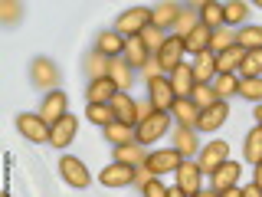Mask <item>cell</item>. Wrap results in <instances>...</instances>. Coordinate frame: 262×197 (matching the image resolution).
I'll return each mask as SVG.
<instances>
[{
	"mask_svg": "<svg viewBox=\"0 0 262 197\" xmlns=\"http://www.w3.org/2000/svg\"><path fill=\"white\" fill-rule=\"evenodd\" d=\"M20 13H23V4H16V0H4V4H0V20L4 23H16Z\"/></svg>",
	"mask_w": 262,
	"mask_h": 197,
	"instance_id": "cell-42",
	"label": "cell"
},
{
	"mask_svg": "<svg viewBox=\"0 0 262 197\" xmlns=\"http://www.w3.org/2000/svg\"><path fill=\"white\" fill-rule=\"evenodd\" d=\"M243 154H246V161L249 164H259L262 161V128L256 125L246 135V145H243Z\"/></svg>",
	"mask_w": 262,
	"mask_h": 197,
	"instance_id": "cell-33",
	"label": "cell"
},
{
	"mask_svg": "<svg viewBox=\"0 0 262 197\" xmlns=\"http://www.w3.org/2000/svg\"><path fill=\"white\" fill-rule=\"evenodd\" d=\"M252 184H259V187H262V161L256 164V181H252Z\"/></svg>",
	"mask_w": 262,
	"mask_h": 197,
	"instance_id": "cell-48",
	"label": "cell"
},
{
	"mask_svg": "<svg viewBox=\"0 0 262 197\" xmlns=\"http://www.w3.org/2000/svg\"><path fill=\"white\" fill-rule=\"evenodd\" d=\"M125 46H128V36H121L118 30H105L102 36H98V43H95V49H98V53H105L108 60L125 56Z\"/></svg>",
	"mask_w": 262,
	"mask_h": 197,
	"instance_id": "cell-18",
	"label": "cell"
},
{
	"mask_svg": "<svg viewBox=\"0 0 262 197\" xmlns=\"http://www.w3.org/2000/svg\"><path fill=\"white\" fill-rule=\"evenodd\" d=\"M16 128H20V135L33 145H49V135H53V125H49L43 115H30V112H23L20 119H16Z\"/></svg>",
	"mask_w": 262,
	"mask_h": 197,
	"instance_id": "cell-3",
	"label": "cell"
},
{
	"mask_svg": "<svg viewBox=\"0 0 262 197\" xmlns=\"http://www.w3.org/2000/svg\"><path fill=\"white\" fill-rule=\"evenodd\" d=\"M76 131H79V119L76 115H62L59 122L53 125V135H49V145L53 148H66V145H72V138H76Z\"/></svg>",
	"mask_w": 262,
	"mask_h": 197,
	"instance_id": "cell-15",
	"label": "cell"
},
{
	"mask_svg": "<svg viewBox=\"0 0 262 197\" xmlns=\"http://www.w3.org/2000/svg\"><path fill=\"white\" fill-rule=\"evenodd\" d=\"M164 40H167V36H164V30H158L154 23H151V27H144V30H141V43L147 46V53H151V56H158V53H161Z\"/></svg>",
	"mask_w": 262,
	"mask_h": 197,
	"instance_id": "cell-38",
	"label": "cell"
},
{
	"mask_svg": "<svg viewBox=\"0 0 262 197\" xmlns=\"http://www.w3.org/2000/svg\"><path fill=\"white\" fill-rule=\"evenodd\" d=\"M229 46H236V33L226 30V27L213 30V36H210V53L220 56V53H223V49H229Z\"/></svg>",
	"mask_w": 262,
	"mask_h": 197,
	"instance_id": "cell-36",
	"label": "cell"
},
{
	"mask_svg": "<svg viewBox=\"0 0 262 197\" xmlns=\"http://www.w3.org/2000/svg\"><path fill=\"white\" fill-rule=\"evenodd\" d=\"M193 79H196V86H210V82L216 79V56H213L210 49L193 60Z\"/></svg>",
	"mask_w": 262,
	"mask_h": 197,
	"instance_id": "cell-23",
	"label": "cell"
},
{
	"mask_svg": "<svg viewBox=\"0 0 262 197\" xmlns=\"http://www.w3.org/2000/svg\"><path fill=\"white\" fill-rule=\"evenodd\" d=\"M108 76L115 79V86H118L121 92H128L131 82H135V69H131L125 60H112V72H108Z\"/></svg>",
	"mask_w": 262,
	"mask_h": 197,
	"instance_id": "cell-32",
	"label": "cell"
},
{
	"mask_svg": "<svg viewBox=\"0 0 262 197\" xmlns=\"http://www.w3.org/2000/svg\"><path fill=\"white\" fill-rule=\"evenodd\" d=\"M161 66V72H174L180 63H184V36H167L161 46V53L154 56Z\"/></svg>",
	"mask_w": 262,
	"mask_h": 197,
	"instance_id": "cell-9",
	"label": "cell"
},
{
	"mask_svg": "<svg viewBox=\"0 0 262 197\" xmlns=\"http://www.w3.org/2000/svg\"><path fill=\"white\" fill-rule=\"evenodd\" d=\"M210 36H213V30L203 27V23H196V27L184 36V53H190V56L207 53V49H210Z\"/></svg>",
	"mask_w": 262,
	"mask_h": 197,
	"instance_id": "cell-19",
	"label": "cell"
},
{
	"mask_svg": "<svg viewBox=\"0 0 262 197\" xmlns=\"http://www.w3.org/2000/svg\"><path fill=\"white\" fill-rule=\"evenodd\" d=\"M170 86H174V95L177 98H190L193 89H196V79H193V66H184L180 63L174 72H170Z\"/></svg>",
	"mask_w": 262,
	"mask_h": 197,
	"instance_id": "cell-16",
	"label": "cell"
},
{
	"mask_svg": "<svg viewBox=\"0 0 262 197\" xmlns=\"http://www.w3.org/2000/svg\"><path fill=\"white\" fill-rule=\"evenodd\" d=\"M30 79L36 89H56L59 86V69H56V63L49 56H36L30 63Z\"/></svg>",
	"mask_w": 262,
	"mask_h": 197,
	"instance_id": "cell-6",
	"label": "cell"
},
{
	"mask_svg": "<svg viewBox=\"0 0 262 197\" xmlns=\"http://www.w3.org/2000/svg\"><path fill=\"white\" fill-rule=\"evenodd\" d=\"M121 89L115 86V79L108 76V79H95V82H89V102H95V105H108L115 95H118Z\"/></svg>",
	"mask_w": 262,
	"mask_h": 197,
	"instance_id": "cell-21",
	"label": "cell"
},
{
	"mask_svg": "<svg viewBox=\"0 0 262 197\" xmlns=\"http://www.w3.org/2000/svg\"><path fill=\"white\" fill-rule=\"evenodd\" d=\"M170 112H158L154 109L147 119H141L138 122V128H135V142L138 145H154L161 135H167V128H170Z\"/></svg>",
	"mask_w": 262,
	"mask_h": 197,
	"instance_id": "cell-1",
	"label": "cell"
},
{
	"mask_svg": "<svg viewBox=\"0 0 262 197\" xmlns=\"http://www.w3.org/2000/svg\"><path fill=\"white\" fill-rule=\"evenodd\" d=\"M243 60H246V49L239 43L229 46V49H223V53L216 56V72H239Z\"/></svg>",
	"mask_w": 262,
	"mask_h": 197,
	"instance_id": "cell-26",
	"label": "cell"
},
{
	"mask_svg": "<svg viewBox=\"0 0 262 197\" xmlns=\"http://www.w3.org/2000/svg\"><path fill=\"white\" fill-rule=\"evenodd\" d=\"M105 138H108L115 148L131 145V142H135V128L125 125V122H112V125H105Z\"/></svg>",
	"mask_w": 262,
	"mask_h": 197,
	"instance_id": "cell-30",
	"label": "cell"
},
{
	"mask_svg": "<svg viewBox=\"0 0 262 197\" xmlns=\"http://www.w3.org/2000/svg\"><path fill=\"white\" fill-rule=\"evenodd\" d=\"M144 76H147V79H154V76H161V66H158V60H154V63H147V66H144Z\"/></svg>",
	"mask_w": 262,
	"mask_h": 197,
	"instance_id": "cell-46",
	"label": "cell"
},
{
	"mask_svg": "<svg viewBox=\"0 0 262 197\" xmlns=\"http://www.w3.org/2000/svg\"><path fill=\"white\" fill-rule=\"evenodd\" d=\"M196 23H200V20H196L193 13H187V10H184V16L177 20V30H180V36H187V33H190V30L196 27Z\"/></svg>",
	"mask_w": 262,
	"mask_h": 197,
	"instance_id": "cell-44",
	"label": "cell"
},
{
	"mask_svg": "<svg viewBox=\"0 0 262 197\" xmlns=\"http://www.w3.org/2000/svg\"><path fill=\"white\" fill-rule=\"evenodd\" d=\"M243 197H262V187L259 184H249V187H239Z\"/></svg>",
	"mask_w": 262,
	"mask_h": 197,
	"instance_id": "cell-45",
	"label": "cell"
},
{
	"mask_svg": "<svg viewBox=\"0 0 262 197\" xmlns=\"http://www.w3.org/2000/svg\"><path fill=\"white\" fill-rule=\"evenodd\" d=\"M236 76H239V79L262 76V49H249V53H246V60H243V66H239Z\"/></svg>",
	"mask_w": 262,
	"mask_h": 197,
	"instance_id": "cell-35",
	"label": "cell"
},
{
	"mask_svg": "<svg viewBox=\"0 0 262 197\" xmlns=\"http://www.w3.org/2000/svg\"><path fill=\"white\" fill-rule=\"evenodd\" d=\"M229 119V105L220 98L216 105H210L207 112H200V122H196V131H216L223 122Z\"/></svg>",
	"mask_w": 262,
	"mask_h": 197,
	"instance_id": "cell-20",
	"label": "cell"
},
{
	"mask_svg": "<svg viewBox=\"0 0 262 197\" xmlns=\"http://www.w3.org/2000/svg\"><path fill=\"white\" fill-rule=\"evenodd\" d=\"M236 43H239L246 53H249V49H262V27H243L236 33Z\"/></svg>",
	"mask_w": 262,
	"mask_h": 197,
	"instance_id": "cell-37",
	"label": "cell"
},
{
	"mask_svg": "<svg viewBox=\"0 0 262 197\" xmlns=\"http://www.w3.org/2000/svg\"><path fill=\"white\" fill-rule=\"evenodd\" d=\"M259 7H262V0H259Z\"/></svg>",
	"mask_w": 262,
	"mask_h": 197,
	"instance_id": "cell-52",
	"label": "cell"
},
{
	"mask_svg": "<svg viewBox=\"0 0 262 197\" xmlns=\"http://www.w3.org/2000/svg\"><path fill=\"white\" fill-rule=\"evenodd\" d=\"M125 63L131 69H144L147 63H151V53H147V46L141 43V36H131L128 46H125Z\"/></svg>",
	"mask_w": 262,
	"mask_h": 197,
	"instance_id": "cell-25",
	"label": "cell"
},
{
	"mask_svg": "<svg viewBox=\"0 0 262 197\" xmlns=\"http://www.w3.org/2000/svg\"><path fill=\"white\" fill-rule=\"evenodd\" d=\"M180 16H184V7H180V4H158V7L151 10V23H154L158 30L167 33L170 27H177Z\"/></svg>",
	"mask_w": 262,
	"mask_h": 197,
	"instance_id": "cell-17",
	"label": "cell"
},
{
	"mask_svg": "<svg viewBox=\"0 0 262 197\" xmlns=\"http://www.w3.org/2000/svg\"><path fill=\"white\" fill-rule=\"evenodd\" d=\"M174 148L184 154V158L196 154V148H200V145H196V128H184V125H180L177 135H174Z\"/></svg>",
	"mask_w": 262,
	"mask_h": 197,
	"instance_id": "cell-31",
	"label": "cell"
},
{
	"mask_svg": "<svg viewBox=\"0 0 262 197\" xmlns=\"http://www.w3.org/2000/svg\"><path fill=\"white\" fill-rule=\"evenodd\" d=\"M239 95L249 98V102H256V105H262V76L239 79Z\"/></svg>",
	"mask_w": 262,
	"mask_h": 197,
	"instance_id": "cell-39",
	"label": "cell"
},
{
	"mask_svg": "<svg viewBox=\"0 0 262 197\" xmlns=\"http://www.w3.org/2000/svg\"><path fill=\"white\" fill-rule=\"evenodd\" d=\"M112 109H115V119H118V122H125V125H131V128H138L141 112H138V102H135L128 92H118V95H115V98H112Z\"/></svg>",
	"mask_w": 262,
	"mask_h": 197,
	"instance_id": "cell-14",
	"label": "cell"
},
{
	"mask_svg": "<svg viewBox=\"0 0 262 197\" xmlns=\"http://www.w3.org/2000/svg\"><path fill=\"white\" fill-rule=\"evenodd\" d=\"M147 98L158 112H170V105L177 102L174 95V86H170V76H154L147 79Z\"/></svg>",
	"mask_w": 262,
	"mask_h": 197,
	"instance_id": "cell-5",
	"label": "cell"
},
{
	"mask_svg": "<svg viewBox=\"0 0 262 197\" xmlns=\"http://www.w3.org/2000/svg\"><path fill=\"white\" fill-rule=\"evenodd\" d=\"M223 16H226V27L246 23V16H249V4H243V0H236V4H223Z\"/></svg>",
	"mask_w": 262,
	"mask_h": 197,
	"instance_id": "cell-40",
	"label": "cell"
},
{
	"mask_svg": "<svg viewBox=\"0 0 262 197\" xmlns=\"http://www.w3.org/2000/svg\"><path fill=\"white\" fill-rule=\"evenodd\" d=\"M167 191H170V187H164V184H161V178H147V181H144V187H141V194H144V197H167Z\"/></svg>",
	"mask_w": 262,
	"mask_h": 197,
	"instance_id": "cell-43",
	"label": "cell"
},
{
	"mask_svg": "<svg viewBox=\"0 0 262 197\" xmlns=\"http://www.w3.org/2000/svg\"><path fill=\"white\" fill-rule=\"evenodd\" d=\"M187 158L177 151V148H164V151H147V161H144V171L151 178H161V174H167V171H174L177 174V168L184 164Z\"/></svg>",
	"mask_w": 262,
	"mask_h": 197,
	"instance_id": "cell-2",
	"label": "cell"
},
{
	"mask_svg": "<svg viewBox=\"0 0 262 197\" xmlns=\"http://www.w3.org/2000/svg\"><path fill=\"white\" fill-rule=\"evenodd\" d=\"M239 178H243V164L239 161H223L210 174V191L223 194V191H229V187H239Z\"/></svg>",
	"mask_w": 262,
	"mask_h": 197,
	"instance_id": "cell-7",
	"label": "cell"
},
{
	"mask_svg": "<svg viewBox=\"0 0 262 197\" xmlns=\"http://www.w3.org/2000/svg\"><path fill=\"white\" fill-rule=\"evenodd\" d=\"M4 197H10V194H4Z\"/></svg>",
	"mask_w": 262,
	"mask_h": 197,
	"instance_id": "cell-53",
	"label": "cell"
},
{
	"mask_svg": "<svg viewBox=\"0 0 262 197\" xmlns=\"http://www.w3.org/2000/svg\"><path fill=\"white\" fill-rule=\"evenodd\" d=\"M66 105H69V95L59 92V89H53V92H46L43 105H39V115H43L49 125H56L62 115H69V112H66Z\"/></svg>",
	"mask_w": 262,
	"mask_h": 197,
	"instance_id": "cell-13",
	"label": "cell"
},
{
	"mask_svg": "<svg viewBox=\"0 0 262 197\" xmlns=\"http://www.w3.org/2000/svg\"><path fill=\"white\" fill-rule=\"evenodd\" d=\"M115 161H118V164H128V168H144V161H147V151H144V145L131 142V145H121V148H115Z\"/></svg>",
	"mask_w": 262,
	"mask_h": 197,
	"instance_id": "cell-24",
	"label": "cell"
},
{
	"mask_svg": "<svg viewBox=\"0 0 262 197\" xmlns=\"http://www.w3.org/2000/svg\"><path fill=\"white\" fill-rule=\"evenodd\" d=\"M256 125L262 128V105H256Z\"/></svg>",
	"mask_w": 262,
	"mask_h": 197,
	"instance_id": "cell-50",
	"label": "cell"
},
{
	"mask_svg": "<svg viewBox=\"0 0 262 197\" xmlns=\"http://www.w3.org/2000/svg\"><path fill=\"white\" fill-rule=\"evenodd\" d=\"M151 27V10L147 7H131V10H125L118 16V23H115V30L121 33V36H141V30Z\"/></svg>",
	"mask_w": 262,
	"mask_h": 197,
	"instance_id": "cell-4",
	"label": "cell"
},
{
	"mask_svg": "<svg viewBox=\"0 0 262 197\" xmlns=\"http://www.w3.org/2000/svg\"><path fill=\"white\" fill-rule=\"evenodd\" d=\"M170 119H177V125H184V128H196L200 109H196L190 98H177V102L170 105Z\"/></svg>",
	"mask_w": 262,
	"mask_h": 197,
	"instance_id": "cell-22",
	"label": "cell"
},
{
	"mask_svg": "<svg viewBox=\"0 0 262 197\" xmlns=\"http://www.w3.org/2000/svg\"><path fill=\"white\" fill-rule=\"evenodd\" d=\"M59 174H62V181H66L69 187H79V191L92 184V174H89V168H85L79 158H72V154H66V158L59 161Z\"/></svg>",
	"mask_w": 262,
	"mask_h": 197,
	"instance_id": "cell-8",
	"label": "cell"
},
{
	"mask_svg": "<svg viewBox=\"0 0 262 197\" xmlns=\"http://www.w3.org/2000/svg\"><path fill=\"white\" fill-rule=\"evenodd\" d=\"M213 86V92H216V98H226L229 95H239V76H236V72H216V79L210 82Z\"/></svg>",
	"mask_w": 262,
	"mask_h": 197,
	"instance_id": "cell-28",
	"label": "cell"
},
{
	"mask_svg": "<svg viewBox=\"0 0 262 197\" xmlns=\"http://www.w3.org/2000/svg\"><path fill=\"white\" fill-rule=\"evenodd\" d=\"M98 181H102V187H128V184L138 181V168H128V164L112 161L108 168L98 174Z\"/></svg>",
	"mask_w": 262,
	"mask_h": 197,
	"instance_id": "cell-11",
	"label": "cell"
},
{
	"mask_svg": "<svg viewBox=\"0 0 262 197\" xmlns=\"http://www.w3.org/2000/svg\"><path fill=\"white\" fill-rule=\"evenodd\" d=\"M85 72L95 79H108V72H112V60L105 53H98V49H92V53L85 56Z\"/></svg>",
	"mask_w": 262,
	"mask_h": 197,
	"instance_id": "cell-29",
	"label": "cell"
},
{
	"mask_svg": "<svg viewBox=\"0 0 262 197\" xmlns=\"http://www.w3.org/2000/svg\"><path fill=\"white\" fill-rule=\"evenodd\" d=\"M85 119L89 122H95V125H112V122H118V119H115V109H112V102L108 105H95V102H89L85 105Z\"/></svg>",
	"mask_w": 262,
	"mask_h": 197,
	"instance_id": "cell-34",
	"label": "cell"
},
{
	"mask_svg": "<svg viewBox=\"0 0 262 197\" xmlns=\"http://www.w3.org/2000/svg\"><path fill=\"white\" fill-rule=\"evenodd\" d=\"M193 197H220L216 191H200V194H193Z\"/></svg>",
	"mask_w": 262,
	"mask_h": 197,
	"instance_id": "cell-51",
	"label": "cell"
},
{
	"mask_svg": "<svg viewBox=\"0 0 262 197\" xmlns=\"http://www.w3.org/2000/svg\"><path fill=\"white\" fill-rule=\"evenodd\" d=\"M196 10H200V23H203V27H210V30L226 27L223 4H213V0H207V4H196Z\"/></svg>",
	"mask_w": 262,
	"mask_h": 197,
	"instance_id": "cell-27",
	"label": "cell"
},
{
	"mask_svg": "<svg viewBox=\"0 0 262 197\" xmlns=\"http://www.w3.org/2000/svg\"><path fill=\"white\" fill-rule=\"evenodd\" d=\"M200 178H203V171H200V164H196V161H184L177 168V187L187 197H193V194L203 191V187H200Z\"/></svg>",
	"mask_w": 262,
	"mask_h": 197,
	"instance_id": "cell-12",
	"label": "cell"
},
{
	"mask_svg": "<svg viewBox=\"0 0 262 197\" xmlns=\"http://www.w3.org/2000/svg\"><path fill=\"white\" fill-rule=\"evenodd\" d=\"M223 161H229V145L226 142H210L200 148V158H196V164H200L203 174H213V171L220 168Z\"/></svg>",
	"mask_w": 262,
	"mask_h": 197,
	"instance_id": "cell-10",
	"label": "cell"
},
{
	"mask_svg": "<svg viewBox=\"0 0 262 197\" xmlns=\"http://www.w3.org/2000/svg\"><path fill=\"white\" fill-rule=\"evenodd\" d=\"M190 102H193L200 112H207L210 105H216V102H220V98H216V92H213V86H196V89H193V95H190Z\"/></svg>",
	"mask_w": 262,
	"mask_h": 197,
	"instance_id": "cell-41",
	"label": "cell"
},
{
	"mask_svg": "<svg viewBox=\"0 0 262 197\" xmlns=\"http://www.w3.org/2000/svg\"><path fill=\"white\" fill-rule=\"evenodd\" d=\"M167 197H187V194L180 191V187H170V191H167Z\"/></svg>",
	"mask_w": 262,
	"mask_h": 197,
	"instance_id": "cell-49",
	"label": "cell"
},
{
	"mask_svg": "<svg viewBox=\"0 0 262 197\" xmlns=\"http://www.w3.org/2000/svg\"><path fill=\"white\" fill-rule=\"evenodd\" d=\"M220 197H243V194H239V187H229V191H223Z\"/></svg>",
	"mask_w": 262,
	"mask_h": 197,
	"instance_id": "cell-47",
	"label": "cell"
}]
</instances>
